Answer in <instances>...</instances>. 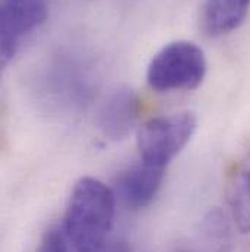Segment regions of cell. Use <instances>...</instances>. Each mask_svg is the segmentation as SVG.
I'll list each match as a JSON object with an SVG mask.
<instances>
[{"label": "cell", "mask_w": 250, "mask_h": 252, "mask_svg": "<svg viewBox=\"0 0 250 252\" xmlns=\"http://www.w3.org/2000/svg\"><path fill=\"white\" fill-rule=\"evenodd\" d=\"M114 214L113 190L95 178H81L69 195L63 220L75 251L97 252L106 245Z\"/></svg>", "instance_id": "6da1fadb"}, {"label": "cell", "mask_w": 250, "mask_h": 252, "mask_svg": "<svg viewBox=\"0 0 250 252\" xmlns=\"http://www.w3.org/2000/svg\"><path fill=\"white\" fill-rule=\"evenodd\" d=\"M208 62L193 41L177 40L160 49L146 67V82L158 93L192 91L205 79Z\"/></svg>", "instance_id": "7a4b0ae2"}, {"label": "cell", "mask_w": 250, "mask_h": 252, "mask_svg": "<svg viewBox=\"0 0 250 252\" xmlns=\"http://www.w3.org/2000/svg\"><path fill=\"white\" fill-rule=\"evenodd\" d=\"M197 129L192 112H177L146 121L138 129L139 160L166 167L183 151Z\"/></svg>", "instance_id": "3957f363"}, {"label": "cell", "mask_w": 250, "mask_h": 252, "mask_svg": "<svg viewBox=\"0 0 250 252\" xmlns=\"http://www.w3.org/2000/svg\"><path fill=\"white\" fill-rule=\"evenodd\" d=\"M49 18L47 0L0 1V62L6 66L15 59L25 41Z\"/></svg>", "instance_id": "277c9868"}, {"label": "cell", "mask_w": 250, "mask_h": 252, "mask_svg": "<svg viewBox=\"0 0 250 252\" xmlns=\"http://www.w3.org/2000/svg\"><path fill=\"white\" fill-rule=\"evenodd\" d=\"M139 116V95L129 87H117L101 101L97 115V126L107 139L117 142L129 136Z\"/></svg>", "instance_id": "5b68a950"}, {"label": "cell", "mask_w": 250, "mask_h": 252, "mask_svg": "<svg viewBox=\"0 0 250 252\" xmlns=\"http://www.w3.org/2000/svg\"><path fill=\"white\" fill-rule=\"evenodd\" d=\"M233 226L228 216L220 210H209L192 235L177 242L176 252H233Z\"/></svg>", "instance_id": "8992f818"}, {"label": "cell", "mask_w": 250, "mask_h": 252, "mask_svg": "<svg viewBox=\"0 0 250 252\" xmlns=\"http://www.w3.org/2000/svg\"><path fill=\"white\" fill-rule=\"evenodd\" d=\"M166 170V167L139 160L122 172L117 181V188L126 205L132 210L148 207L163 187Z\"/></svg>", "instance_id": "52a82bcc"}, {"label": "cell", "mask_w": 250, "mask_h": 252, "mask_svg": "<svg viewBox=\"0 0 250 252\" xmlns=\"http://www.w3.org/2000/svg\"><path fill=\"white\" fill-rule=\"evenodd\" d=\"M225 198L236 227L240 233H250V148L227 175Z\"/></svg>", "instance_id": "ba28073f"}, {"label": "cell", "mask_w": 250, "mask_h": 252, "mask_svg": "<svg viewBox=\"0 0 250 252\" xmlns=\"http://www.w3.org/2000/svg\"><path fill=\"white\" fill-rule=\"evenodd\" d=\"M250 0H206L202 7L200 28L208 37H222L236 31L246 19Z\"/></svg>", "instance_id": "9c48e42d"}, {"label": "cell", "mask_w": 250, "mask_h": 252, "mask_svg": "<svg viewBox=\"0 0 250 252\" xmlns=\"http://www.w3.org/2000/svg\"><path fill=\"white\" fill-rule=\"evenodd\" d=\"M72 248L73 245L64 226L56 224L44 232L37 252H72Z\"/></svg>", "instance_id": "30bf717a"}, {"label": "cell", "mask_w": 250, "mask_h": 252, "mask_svg": "<svg viewBox=\"0 0 250 252\" xmlns=\"http://www.w3.org/2000/svg\"><path fill=\"white\" fill-rule=\"evenodd\" d=\"M97 252H130V250L123 241H111L103 245Z\"/></svg>", "instance_id": "8fae6325"}]
</instances>
